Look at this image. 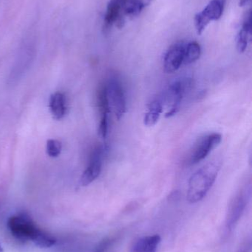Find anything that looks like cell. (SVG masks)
I'll return each instance as SVG.
<instances>
[{"instance_id": "ffe728a7", "label": "cell", "mask_w": 252, "mask_h": 252, "mask_svg": "<svg viewBox=\"0 0 252 252\" xmlns=\"http://www.w3.org/2000/svg\"><path fill=\"white\" fill-rule=\"evenodd\" d=\"M0 252H4V250H3L2 247H1V244H0Z\"/></svg>"}, {"instance_id": "30bf717a", "label": "cell", "mask_w": 252, "mask_h": 252, "mask_svg": "<svg viewBox=\"0 0 252 252\" xmlns=\"http://www.w3.org/2000/svg\"><path fill=\"white\" fill-rule=\"evenodd\" d=\"M124 0H110L107 7L105 16V28L108 30L112 25H117L118 28H122L124 24L123 15V6Z\"/></svg>"}, {"instance_id": "5bb4252c", "label": "cell", "mask_w": 252, "mask_h": 252, "mask_svg": "<svg viewBox=\"0 0 252 252\" xmlns=\"http://www.w3.org/2000/svg\"><path fill=\"white\" fill-rule=\"evenodd\" d=\"M201 54V46L195 41L188 43L185 45L183 64L189 65L199 59Z\"/></svg>"}, {"instance_id": "3957f363", "label": "cell", "mask_w": 252, "mask_h": 252, "mask_svg": "<svg viewBox=\"0 0 252 252\" xmlns=\"http://www.w3.org/2000/svg\"><path fill=\"white\" fill-rule=\"evenodd\" d=\"M251 181H247L240 187L230 200L226 219V227L229 230H232L242 217L251 198Z\"/></svg>"}, {"instance_id": "d6986e66", "label": "cell", "mask_w": 252, "mask_h": 252, "mask_svg": "<svg viewBox=\"0 0 252 252\" xmlns=\"http://www.w3.org/2000/svg\"><path fill=\"white\" fill-rule=\"evenodd\" d=\"M250 1V0H240L239 5L241 6V7H243V6H245L246 4H248L249 1Z\"/></svg>"}, {"instance_id": "9a60e30c", "label": "cell", "mask_w": 252, "mask_h": 252, "mask_svg": "<svg viewBox=\"0 0 252 252\" xmlns=\"http://www.w3.org/2000/svg\"><path fill=\"white\" fill-rule=\"evenodd\" d=\"M145 7L142 0H124L123 6V15L128 17H135L140 14Z\"/></svg>"}, {"instance_id": "4fadbf2b", "label": "cell", "mask_w": 252, "mask_h": 252, "mask_svg": "<svg viewBox=\"0 0 252 252\" xmlns=\"http://www.w3.org/2000/svg\"><path fill=\"white\" fill-rule=\"evenodd\" d=\"M164 110L161 99H155L148 105L147 112L144 118V124L147 127H152L158 123Z\"/></svg>"}, {"instance_id": "6da1fadb", "label": "cell", "mask_w": 252, "mask_h": 252, "mask_svg": "<svg viewBox=\"0 0 252 252\" xmlns=\"http://www.w3.org/2000/svg\"><path fill=\"white\" fill-rule=\"evenodd\" d=\"M7 226L12 236L23 242L31 241L40 248H50L56 244L54 236L38 227L26 213L11 216Z\"/></svg>"}, {"instance_id": "277c9868", "label": "cell", "mask_w": 252, "mask_h": 252, "mask_svg": "<svg viewBox=\"0 0 252 252\" xmlns=\"http://www.w3.org/2000/svg\"><path fill=\"white\" fill-rule=\"evenodd\" d=\"M191 85L192 81L189 78H186L178 80L169 86L162 98H161L163 106L165 105L168 109L166 118H171L179 112L183 96L190 88Z\"/></svg>"}, {"instance_id": "5b68a950", "label": "cell", "mask_w": 252, "mask_h": 252, "mask_svg": "<svg viewBox=\"0 0 252 252\" xmlns=\"http://www.w3.org/2000/svg\"><path fill=\"white\" fill-rule=\"evenodd\" d=\"M105 84L109 107L115 114L117 120L120 121L127 109V100L124 87L121 81L115 77L109 78Z\"/></svg>"}, {"instance_id": "52a82bcc", "label": "cell", "mask_w": 252, "mask_h": 252, "mask_svg": "<svg viewBox=\"0 0 252 252\" xmlns=\"http://www.w3.org/2000/svg\"><path fill=\"white\" fill-rule=\"evenodd\" d=\"M223 11V2L222 0H212L205 8L197 13L195 16V26L197 33L201 35L209 24L213 21L218 20Z\"/></svg>"}, {"instance_id": "7a4b0ae2", "label": "cell", "mask_w": 252, "mask_h": 252, "mask_svg": "<svg viewBox=\"0 0 252 252\" xmlns=\"http://www.w3.org/2000/svg\"><path fill=\"white\" fill-rule=\"evenodd\" d=\"M220 169L218 161H211L191 176L187 189V201L189 203L199 202L207 195L216 182Z\"/></svg>"}, {"instance_id": "9c48e42d", "label": "cell", "mask_w": 252, "mask_h": 252, "mask_svg": "<svg viewBox=\"0 0 252 252\" xmlns=\"http://www.w3.org/2000/svg\"><path fill=\"white\" fill-rule=\"evenodd\" d=\"M185 45L186 44L183 43H177L169 48L164 56V72L168 74L173 73L183 64Z\"/></svg>"}, {"instance_id": "8fae6325", "label": "cell", "mask_w": 252, "mask_h": 252, "mask_svg": "<svg viewBox=\"0 0 252 252\" xmlns=\"http://www.w3.org/2000/svg\"><path fill=\"white\" fill-rule=\"evenodd\" d=\"M49 108L55 120H62L66 115V97L63 93H56L52 94L49 100Z\"/></svg>"}, {"instance_id": "e0dca14e", "label": "cell", "mask_w": 252, "mask_h": 252, "mask_svg": "<svg viewBox=\"0 0 252 252\" xmlns=\"http://www.w3.org/2000/svg\"><path fill=\"white\" fill-rule=\"evenodd\" d=\"M62 142H59L56 139H48L46 145V151L47 155L52 158L59 157L62 152Z\"/></svg>"}, {"instance_id": "ba28073f", "label": "cell", "mask_w": 252, "mask_h": 252, "mask_svg": "<svg viewBox=\"0 0 252 252\" xmlns=\"http://www.w3.org/2000/svg\"><path fill=\"white\" fill-rule=\"evenodd\" d=\"M103 154L104 150L102 147H97L93 150L90 155L88 166L80 179L81 186H88L99 177L102 171Z\"/></svg>"}, {"instance_id": "7c38bea8", "label": "cell", "mask_w": 252, "mask_h": 252, "mask_svg": "<svg viewBox=\"0 0 252 252\" xmlns=\"http://www.w3.org/2000/svg\"><path fill=\"white\" fill-rule=\"evenodd\" d=\"M161 241L158 235L139 238L133 244L131 252H156Z\"/></svg>"}, {"instance_id": "8992f818", "label": "cell", "mask_w": 252, "mask_h": 252, "mask_svg": "<svg viewBox=\"0 0 252 252\" xmlns=\"http://www.w3.org/2000/svg\"><path fill=\"white\" fill-rule=\"evenodd\" d=\"M221 141L222 136L217 133H210L199 138L189 154V164H196L204 160L220 145Z\"/></svg>"}, {"instance_id": "ac0fdd59", "label": "cell", "mask_w": 252, "mask_h": 252, "mask_svg": "<svg viewBox=\"0 0 252 252\" xmlns=\"http://www.w3.org/2000/svg\"><path fill=\"white\" fill-rule=\"evenodd\" d=\"M115 244V238H105L95 247L93 252H114Z\"/></svg>"}, {"instance_id": "2e32d148", "label": "cell", "mask_w": 252, "mask_h": 252, "mask_svg": "<svg viewBox=\"0 0 252 252\" xmlns=\"http://www.w3.org/2000/svg\"><path fill=\"white\" fill-rule=\"evenodd\" d=\"M251 32L245 28H242L238 33L237 36V50L240 53H244L247 50Z\"/></svg>"}]
</instances>
